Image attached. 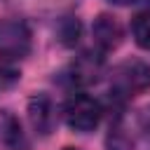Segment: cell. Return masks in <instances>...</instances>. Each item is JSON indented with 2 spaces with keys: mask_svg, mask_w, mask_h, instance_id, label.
I'll use <instances>...</instances> for the list:
<instances>
[{
  "mask_svg": "<svg viewBox=\"0 0 150 150\" xmlns=\"http://www.w3.org/2000/svg\"><path fill=\"white\" fill-rule=\"evenodd\" d=\"M112 84L124 96L141 94L150 87V66L143 63V61H127L117 68Z\"/></svg>",
  "mask_w": 150,
  "mask_h": 150,
  "instance_id": "obj_3",
  "label": "cell"
},
{
  "mask_svg": "<svg viewBox=\"0 0 150 150\" xmlns=\"http://www.w3.org/2000/svg\"><path fill=\"white\" fill-rule=\"evenodd\" d=\"M16 141H21V124L9 110H2L0 112V143L14 145Z\"/></svg>",
  "mask_w": 150,
  "mask_h": 150,
  "instance_id": "obj_7",
  "label": "cell"
},
{
  "mask_svg": "<svg viewBox=\"0 0 150 150\" xmlns=\"http://www.w3.org/2000/svg\"><path fill=\"white\" fill-rule=\"evenodd\" d=\"M30 49L28 28L19 21H7L0 26V61L14 63L23 59Z\"/></svg>",
  "mask_w": 150,
  "mask_h": 150,
  "instance_id": "obj_2",
  "label": "cell"
},
{
  "mask_svg": "<svg viewBox=\"0 0 150 150\" xmlns=\"http://www.w3.org/2000/svg\"><path fill=\"white\" fill-rule=\"evenodd\" d=\"M28 120L33 124V129L42 136L52 134L54 124H56V105L47 94H35L28 101Z\"/></svg>",
  "mask_w": 150,
  "mask_h": 150,
  "instance_id": "obj_5",
  "label": "cell"
},
{
  "mask_svg": "<svg viewBox=\"0 0 150 150\" xmlns=\"http://www.w3.org/2000/svg\"><path fill=\"white\" fill-rule=\"evenodd\" d=\"M91 38H94V45L101 52H112L122 45L124 30L112 14H98L91 23Z\"/></svg>",
  "mask_w": 150,
  "mask_h": 150,
  "instance_id": "obj_4",
  "label": "cell"
},
{
  "mask_svg": "<svg viewBox=\"0 0 150 150\" xmlns=\"http://www.w3.org/2000/svg\"><path fill=\"white\" fill-rule=\"evenodd\" d=\"M131 35L141 49H150V12H138L131 16Z\"/></svg>",
  "mask_w": 150,
  "mask_h": 150,
  "instance_id": "obj_6",
  "label": "cell"
},
{
  "mask_svg": "<svg viewBox=\"0 0 150 150\" xmlns=\"http://www.w3.org/2000/svg\"><path fill=\"white\" fill-rule=\"evenodd\" d=\"M101 115H103L101 103L89 94H73L63 105L66 124L73 131H80V134L94 131L101 122Z\"/></svg>",
  "mask_w": 150,
  "mask_h": 150,
  "instance_id": "obj_1",
  "label": "cell"
},
{
  "mask_svg": "<svg viewBox=\"0 0 150 150\" xmlns=\"http://www.w3.org/2000/svg\"><path fill=\"white\" fill-rule=\"evenodd\" d=\"M63 150H77V148H63Z\"/></svg>",
  "mask_w": 150,
  "mask_h": 150,
  "instance_id": "obj_9",
  "label": "cell"
},
{
  "mask_svg": "<svg viewBox=\"0 0 150 150\" xmlns=\"http://www.w3.org/2000/svg\"><path fill=\"white\" fill-rule=\"evenodd\" d=\"M110 2H115V5H131V2H136V0H110Z\"/></svg>",
  "mask_w": 150,
  "mask_h": 150,
  "instance_id": "obj_8",
  "label": "cell"
}]
</instances>
